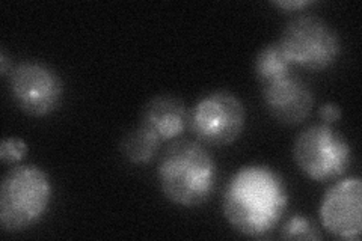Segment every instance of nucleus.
<instances>
[{"label": "nucleus", "mask_w": 362, "mask_h": 241, "mask_svg": "<svg viewBox=\"0 0 362 241\" xmlns=\"http://www.w3.org/2000/svg\"><path fill=\"white\" fill-rule=\"evenodd\" d=\"M288 190L275 169L247 165L230 178L223 192L225 219L246 237L267 235L287 211Z\"/></svg>", "instance_id": "1"}, {"label": "nucleus", "mask_w": 362, "mask_h": 241, "mask_svg": "<svg viewBox=\"0 0 362 241\" xmlns=\"http://www.w3.org/2000/svg\"><path fill=\"white\" fill-rule=\"evenodd\" d=\"M158 184L166 199L185 208L207 202L216 184V163L198 141H177L158 162Z\"/></svg>", "instance_id": "2"}, {"label": "nucleus", "mask_w": 362, "mask_h": 241, "mask_svg": "<svg viewBox=\"0 0 362 241\" xmlns=\"http://www.w3.org/2000/svg\"><path fill=\"white\" fill-rule=\"evenodd\" d=\"M53 196L49 175L33 165L8 170L0 187V225L6 233H20L35 225Z\"/></svg>", "instance_id": "3"}, {"label": "nucleus", "mask_w": 362, "mask_h": 241, "mask_svg": "<svg viewBox=\"0 0 362 241\" xmlns=\"http://www.w3.org/2000/svg\"><path fill=\"white\" fill-rule=\"evenodd\" d=\"M291 65L311 71L329 68L341 53V38L329 23L314 14L291 18L278 41Z\"/></svg>", "instance_id": "4"}, {"label": "nucleus", "mask_w": 362, "mask_h": 241, "mask_svg": "<svg viewBox=\"0 0 362 241\" xmlns=\"http://www.w3.org/2000/svg\"><path fill=\"white\" fill-rule=\"evenodd\" d=\"M293 157L298 167L314 181H332L346 174L352 149L332 125L315 124L294 141Z\"/></svg>", "instance_id": "5"}, {"label": "nucleus", "mask_w": 362, "mask_h": 241, "mask_svg": "<svg viewBox=\"0 0 362 241\" xmlns=\"http://www.w3.org/2000/svg\"><path fill=\"white\" fill-rule=\"evenodd\" d=\"M246 112L242 100L230 90H213L190 112L189 125L199 142L213 146L231 145L242 136Z\"/></svg>", "instance_id": "6"}, {"label": "nucleus", "mask_w": 362, "mask_h": 241, "mask_svg": "<svg viewBox=\"0 0 362 241\" xmlns=\"http://www.w3.org/2000/svg\"><path fill=\"white\" fill-rule=\"evenodd\" d=\"M8 83L16 105L30 117H47L62 101V78L38 61L17 64L8 76Z\"/></svg>", "instance_id": "7"}, {"label": "nucleus", "mask_w": 362, "mask_h": 241, "mask_svg": "<svg viewBox=\"0 0 362 241\" xmlns=\"http://www.w3.org/2000/svg\"><path fill=\"white\" fill-rule=\"evenodd\" d=\"M362 181L349 177L326 190L320 219L327 233L343 240H359L362 231Z\"/></svg>", "instance_id": "8"}, {"label": "nucleus", "mask_w": 362, "mask_h": 241, "mask_svg": "<svg viewBox=\"0 0 362 241\" xmlns=\"http://www.w3.org/2000/svg\"><path fill=\"white\" fill-rule=\"evenodd\" d=\"M263 98L272 117L287 125L303 122L314 107L313 90L293 73L263 83Z\"/></svg>", "instance_id": "9"}, {"label": "nucleus", "mask_w": 362, "mask_h": 241, "mask_svg": "<svg viewBox=\"0 0 362 241\" xmlns=\"http://www.w3.org/2000/svg\"><path fill=\"white\" fill-rule=\"evenodd\" d=\"M189 121L190 113L183 100L175 95H157L144 106L139 125L162 143L180 137Z\"/></svg>", "instance_id": "10"}, {"label": "nucleus", "mask_w": 362, "mask_h": 241, "mask_svg": "<svg viewBox=\"0 0 362 241\" xmlns=\"http://www.w3.org/2000/svg\"><path fill=\"white\" fill-rule=\"evenodd\" d=\"M291 66L288 57L282 52L278 42L267 44L259 50L254 62L255 74L262 83L272 82V80L291 73Z\"/></svg>", "instance_id": "11"}, {"label": "nucleus", "mask_w": 362, "mask_h": 241, "mask_svg": "<svg viewBox=\"0 0 362 241\" xmlns=\"http://www.w3.org/2000/svg\"><path fill=\"white\" fill-rule=\"evenodd\" d=\"M158 145H160V142H158L151 133H148L139 125L138 129L124 136L119 148L124 157H126L130 163L146 165L154 160Z\"/></svg>", "instance_id": "12"}, {"label": "nucleus", "mask_w": 362, "mask_h": 241, "mask_svg": "<svg viewBox=\"0 0 362 241\" xmlns=\"http://www.w3.org/2000/svg\"><path fill=\"white\" fill-rule=\"evenodd\" d=\"M281 237L286 240H322V234L319 229L313 225L310 219L305 216L296 214L291 219L287 221V223L282 228Z\"/></svg>", "instance_id": "13"}, {"label": "nucleus", "mask_w": 362, "mask_h": 241, "mask_svg": "<svg viewBox=\"0 0 362 241\" xmlns=\"http://www.w3.org/2000/svg\"><path fill=\"white\" fill-rule=\"evenodd\" d=\"M28 149V143L20 137H5L0 143V160L5 165H14L26 157Z\"/></svg>", "instance_id": "14"}, {"label": "nucleus", "mask_w": 362, "mask_h": 241, "mask_svg": "<svg viewBox=\"0 0 362 241\" xmlns=\"http://www.w3.org/2000/svg\"><path fill=\"white\" fill-rule=\"evenodd\" d=\"M319 114L323 124L332 125L334 122L339 121V118H341V109H339V106H337L335 102H326V105L320 107Z\"/></svg>", "instance_id": "15"}, {"label": "nucleus", "mask_w": 362, "mask_h": 241, "mask_svg": "<svg viewBox=\"0 0 362 241\" xmlns=\"http://www.w3.org/2000/svg\"><path fill=\"white\" fill-rule=\"evenodd\" d=\"M313 4L314 2H311V0H278V2H272V5H275L276 8L288 9V11L303 9V8H307Z\"/></svg>", "instance_id": "16"}, {"label": "nucleus", "mask_w": 362, "mask_h": 241, "mask_svg": "<svg viewBox=\"0 0 362 241\" xmlns=\"http://www.w3.org/2000/svg\"><path fill=\"white\" fill-rule=\"evenodd\" d=\"M0 73L2 76H8V56L5 49H0Z\"/></svg>", "instance_id": "17"}]
</instances>
